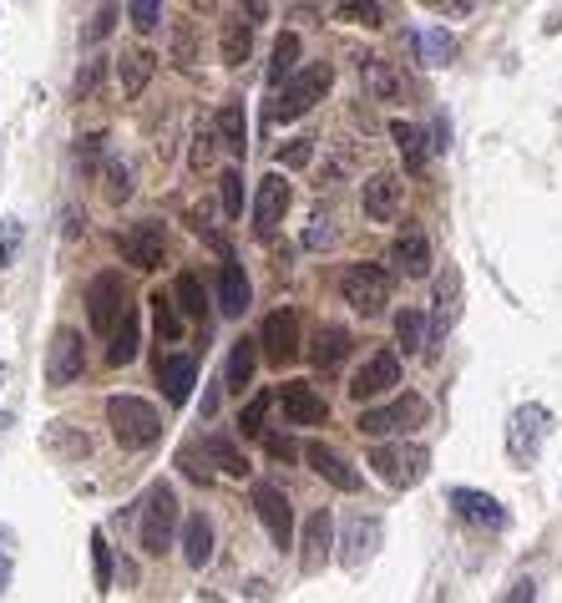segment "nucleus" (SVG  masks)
<instances>
[{
    "instance_id": "58",
    "label": "nucleus",
    "mask_w": 562,
    "mask_h": 603,
    "mask_svg": "<svg viewBox=\"0 0 562 603\" xmlns=\"http://www.w3.org/2000/svg\"><path fill=\"white\" fill-rule=\"evenodd\" d=\"M6 583H11V558L0 553V593H6Z\"/></svg>"
},
{
    "instance_id": "39",
    "label": "nucleus",
    "mask_w": 562,
    "mask_h": 603,
    "mask_svg": "<svg viewBox=\"0 0 562 603\" xmlns=\"http://www.w3.org/2000/svg\"><path fill=\"white\" fill-rule=\"evenodd\" d=\"M395 340H400V350H406V355L426 350V315L421 310H400L395 315Z\"/></svg>"
},
{
    "instance_id": "53",
    "label": "nucleus",
    "mask_w": 562,
    "mask_h": 603,
    "mask_svg": "<svg viewBox=\"0 0 562 603\" xmlns=\"http://www.w3.org/2000/svg\"><path fill=\"white\" fill-rule=\"evenodd\" d=\"M304 244H309V249H325V244H335V229H330L325 218H314V229L304 234Z\"/></svg>"
},
{
    "instance_id": "35",
    "label": "nucleus",
    "mask_w": 562,
    "mask_h": 603,
    "mask_svg": "<svg viewBox=\"0 0 562 603\" xmlns=\"http://www.w3.org/2000/svg\"><path fill=\"white\" fill-rule=\"evenodd\" d=\"M360 71H365V87H370L380 102H395V97H400V77H395V66H390V61L365 56V66H360Z\"/></svg>"
},
{
    "instance_id": "60",
    "label": "nucleus",
    "mask_w": 562,
    "mask_h": 603,
    "mask_svg": "<svg viewBox=\"0 0 562 603\" xmlns=\"http://www.w3.org/2000/svg\"><path fill=\"white\" fill-rule=\"evenodd\" d=\"M0 381H6V360H0Z\"/></svg>"
},
{
    "instance_id": "48",
    "label": "nucleus",
    "mask_w": 562,
    "mask_h": 603,
    "mask_svg": "<svg viewBox=\"0 0 562 603\" xmlns=\"http://www.w3.org/2000/svg\"><path fill=\"white\" fill-rule=\"evenodd\" d=\"M132 26H137L142 36L163 26V0H132Z\"/></svg>"
},
{
    "instance_id": "15",
    "label": "nucleus",
    "mask_w": 562,
    "mask_h": 603,
    "mask_svg": "<svg viewBox=\"0 0 562 603\" xmlns=\"http://www.w3.org/2000/svg\"><path fill=\"white\" fill-rule=\"evenodd\" d=\"M259 345H264V355H269L274 365H289V360L299 355V315H294V310H274V315L264 320Z\"/></svg>"
},
{
    "instance_id": "13",
    "label": "nucleus",
    "mask_w": 562,
    "mask_h": 603,
    "mask_svg": "<svg viewBox=\"0 0 562 603\" xmlns=\"http://www.w3.org/2000/svg\"><path fill=\"white\" fill-rule=\"evenodd\" d=\"M390 386H400V360H395L390 350H375V355L355 370L350 396H355V401H375V396H385Z\"/></svg>"
},
{
    "instance_id": "23",
    "label": "nucleus",
    "mask_w": 562,
    "mask_h": 603,
    "mask_svg": "<svg viewBox=\"0 0 562 603\" xmlns=\"http://www.w3.org/2000/svg\"><path fill=\"white\" fill-rule=\"evenodd\" d=\"M203 462L218 467L223 477H249V457H244V451H238V441L223 436V431H208V436H203Z\"/></svg>"
},
{
    "instance_id": "5",
    "label": "nucleus",
    "mask_w": 562,
    "mask_h": 603,
    "mask_svg": "<svg viewBox=\"0 0 562 603\" xmlns=\"http://www.w3.org/2000/svg\"><path fill=\"white\" fill-rule=\"evenodd\" d=\"M547 431H552V411H547V406H537V401L517 406L512 421H507V457H512L517 467H532L537 451H542V441H547Z\"/></svg>"
},
{
    "instance_id": "33",
    "label": "nucleus",
    "mask_w": 562,
    "mask_h": 603,
    "mask_svg": "<svg viewBox=\"0 0 562 603\" xmlns=\"http://www.w3.org/2000/svg\"><path fill=\"white\" fill-rule=\"evenodd\" d=\"M390 137H395V147H400V158H406V168L421 173V168H426V132L411 127V122H390Z\"/></svg>"
},
{
    "instance_id": "14",
    "label": "nucleus",
    "mask_w": 562,
    "mask_h": 603,
    "mask_svg": "<svg viewBox=\"0 0 562 603\" xmlns=\"http://www.w3.org/2000/svg\"><path fill=\"white\" fill-rule=\"evenodd\" d=\"M163 249H168V239H163V223H132L127 229V239H122V254H127V264L132 269H142V274H152L157 264H163Z\"/></svg>"
},
{
    "instance_id": "17",
    "label": "nucleus",
    "mask_w": 562,
    "mask_h": 603,
    "mask_svg": "<svg viewBox=\"0 0 562 603\" xmlns=\"http://www.w3.org/2000/svg\"><path fill=\"white\" fill-rule=\"evenodd\" d=\"M304 462L319 472V477H325L330 487H340V492H360V472L340 457V451L335 446H325V441H309L304 446Z\"/></svg>"
},
{
    "instance_id": "31",
    "label": "nucleus",
    "mask_w": 562,
    "mask_h": 603,
    "mask_svg": "<svg viewBox=\"0 0 562 603\" xmlns=\"http://www.w3.org/2000/svg\"><path fill=\"white\" fill-rule=\"evenodd\" d=\"M416 56L421 66H446L456 56V36L446 26H431V31H416Z\"/></svg>"
},
{
    "instance_id": "44",
    "label": "nucleus",
    "mask_w": 562,
    "mask_h": 603,
    "mask_svg": "<svg viewBox=\"0 0 562 603\" xmlns=\"http://www.w3.org/2000/svg\"><path fill=\"white\" fill-rule=\"evenodd\" d=\"M92 563H97L92 583H97V593H107V588H112V548H107V533H92Z\"/></svg>"
},
{
    "instance_id": "7",
    "label": "nucleus",
    "mask_w": 562,
    "mask_h": 603,
    "mask_svg": "<svg viewBox=\"0 0 562 603\" xmlns=\"http://www.w3.org/2000/svg\"><path fill=\"white\" fill-rule=\"evenodd\" d=\"M127 310V289H122V274H97L92 289H87V320L97 335H112L117 320Z\"/></svg>"
},
{
    "instance_id": "46",
    "label": "nucleus",
    "mask_w": 562,
    "mask_h": 603,
    "mask_svg": "<svg viewBox=\"0 0 562 603\" xmlns=\"http://www.w3.org/2000/svg\"><path fill=\"white\" fill-rule=\"evenodd\" d=\"M264 416H269V396H254L244 411H238V431H244V436H264Z\"/></svg>"
},
{
    "instance_id": "32",
    "label": "nucleus",
    "mask_w": 562,
    "mask_h": 603,
    "mask_svg": "<svg viewBox=\"0 0 562 603\" xmlns=\"http://www.w3.org/2000/svg\"><path fill=\"white\" fill-rule=\"evenodd\" d=\"M345 355H350V330H340V325L319 330V340H314V350H309V360H314L319 370H335Z\"/></svg>"
},
{
    "instance_id": "9",
    "label": "nucleus",
    "mask_w": 562,
    "mask_h": 603,
    "mask_svg": "<svg viewBox=\"0 0 562 603\" xmlns=\"http://www.w3.org/2000/svg\"><path fill=\"white\" fill-rule=\"evenodd\" d=\"M380 548V517L370 512H345V527H340V563L345 568H365Z\"/></svg>"
},
{
    "instance_id": "55",
    "label": "nucleus",
    "mask_w": 562,
    "mask_h": 603,
    "mask_svg": "<svg viewBox=\"0 0 562 603\" xmlns=\"http://www.w3.org/2000/svg\"><path fill=\"white\" fill-rule=\"evenodd\" d=\"M264 446H269V457H284V462L299 457V446H294L289 436H269V431H264Z\"/></svg>"
},
{
    "instance_id": "12",
    "label": "nucleus",
    "mask_w": 562,
    "mask_h": 603,
    "mask_svg": "<svg viewBox=\"0 0 562 603\" xmlns=\"http://www.w3.org/2000/svg\"><path fill=\"white\" fill-rule=\"evenodd\" d=\"M289 178L284 173H269L264 183H259V198H254V234L259 239H269L279 223H284V213H289Z\"/></svg>"
},
{
    "instance_id": "22",
    "label": "nucleus",
    "mask_w": 562,
    "mask_h": 603,
    "mask_svg": "<svg viewBox=\"0 0 562 603\" xmlns=\"http://www.w3.org/2000/svg\"><path fill=\"white\" fill-rule=\"evenodd\" d=\"M456 315H461V274H456V269H446V274H441V284H436L431 340H446V335H451V325H456Z\"/></svg>"
},
{
    "instance_id": "49",
    "label": "nucleus",
    "mask_w": 562,
    "mask_h": 603,
    "mask_svg": "<svg viewBox=\"0 0 562 603\" xmlns=\"http://www.w3.org/2000/svg\"><path fill=\"white\" fill-rule=\"evenodd\" d=\"M309 158H314V137H294V142L279 147V163L284 168H309Z\"/></svg>"
},
{
    "instance_id": "56",
    "label": "nucleus",
    "mask_w": 562,
    "mask_h": 603,
    "mask_svg": "<svg viewBox=\"0 0 562 603\" xmlns=\"http://www.w3.org/2000/svg\"><path fill=\"white\" fill-rule=\"evenodd\" d=\"M507 598H517V603H522V598H537V583H532V578H522V583H512V593H507Z\"/></svg>"
},
{
    "instance_id": "38",
    "label": "nucleus",
    "mask_w": 562,
    "mask_h": 603,
    "mask_svg": "<svg viewBox=\"0 0 562 603\" xmlns=\"http://www.w3.org/2000/svg\"><path fill=\"white\" fill-rule=\"evenodd\" d=\"M147 305H152V325H157V335H163V340H178V335H183L178 299H173V294H163V289H157V294L147 299Z\"/></svg>"
},
{
    "instance_id": "47",
    "label": "nucleus",
    "mask_w": 562,
    "mask_h": 603,
    "mask_svg": "<svg viewBox=\"0 0 562 603\" xmlns=\"http://www.w3.org/2000/svg\"><path fill=\"white\" fill-rule=\"evenodd\" d=\"M102 71H107V61H87L82 71H76V102H92V97H97Z\"/></svg>"
},
{
    "instance_id": "42",
    "label": "nucleus",
    "mask_w": 562,
    "mask_h": 603,
    "mask_svg": "<svg viewBox=\"0 0 562 603\" xmlns=\"http://www.w3.org/2000/svg\"><path fill=\"white\" fill-rule=\"evenodd\" d=\"M340 21H355V26H385V16H380V6L375 0H340Z\"/></svg>"
},
{
    "instance_id": "25",
    "label": "nucleus",
    "mask_w": 562,
    "mask_h": 603,
    "mask_svg": "<svg viewBox=\"0 0 562 603\" xmlns=\"http://www.w3.org/2000/svg\"><path fill=\"white\" fill-rule=\"evenodd\" d=\"M390 264H400V274H411V279H426V269H431V244H426V234L421 229H406L395 239V249H390Z\"/></svg>"
},
{
    "instance_id": "16",
    "label": "nucleus",
    "mask_w": 562,
    "mask_h": 603,
    "mask_svg": "<svg viewBox=\"0 0 562 603\" xmlns=\"http://www.w3.org/2000/svg\"><path fill=\"white\" fill-rule=\"evenodd\" d=\"M330 548H335V517L330 512H314L304 522V543H299V568L304 573H319L330 563Z\"/></svg>"
},
{
    "instance_id": "40",
    "label": "nucleus",
    "mask_w": 562,
    "mask_h": 603,
    "mask_svg": "<svg viewBox=\"0 0 562 603\" xmlns=\"http://www.w3.org/2000/svg\"><path fill=\"white\" fill-rule=\"evenodd\" d=\"M46 441H51V451H61V457H87V451H92L87 431H82V436H71V431H66V421H56Z\"/></svg>"
},
{
    "instance_id": "1",
    "label": "nucleus",
    "mask_w": 562,
    "mask_h": 603,
    "mask_svg": "<svg viewBox=\"0 0 562 603\" xmlns=\"http://www.w3.org/2000/svg\"><path fill=\"white\" fill-rule=\"evenodd\" d=\"M107 426H112L122 451H142V446H152L157 436H163V416H157V406L142 401V396H112L107 401Z\"/></svg>"
},
{
    "instance_id": "10",
    "label": "nucleus",
    "mask_w": 562,
    "mask_h": 603,
    "mask_svg": "<svg viewBox=\"0 0 562 603\" xmlns=\"http://www.w3.org/2000/svg\"><path fill=\"white\" fill-rule=\"evenodd\" d=\"M254 512H259V522L269 527L274 548H289V543H294V507H289V497H284L274 482H259V487H254Z\"/></svg>"
},
{
    "instance_id": "20",
    "label": "nucleus",
    "mask_w": 562,
    "mask_h": 603,
    "mask_svg": "<svg viewBox=\"0 0 562 603\" xmlns=\"http://www.w3.org/2000/svg\"><path fill=\"white\" fill-rule=\"evenodd\" d=\"M279 406H284V416L294 421V426H319L330 416V406L319 401L304 381H284V391H279Z\"/></svg>"
},
{
    "instance_id": "59",
    "label": "nucleus",
    "mask_w": 562,
    "mask_h": 603,
    "mask_svg": "<svg viewBox=\"0 0 562 603\" xmlns=\"http://www.w3.org/2000/svg\"><path fill=\"white\" fill-rule=\"evenodd\" d=\"M193 6H218V0H193Z\"/></svg>"
},
{
    "instance_id": "36",
    "label": "nucleus",
    "mask_w": 562,
    "mask_h": 603,
    "mask_svg": "<svg viewBox=\"0 0 562 603\" xmlns=\"http://www.w3.org/2000/svg\"><path fill=\"white\" fill-rule=\"evenodd\" d=\"M107 360L112 365H132L137 360V315L132 310H122V320L112 330V345H107Z\"/></svg>"
},
{
    "instance_id": "45",
    "label": "nucleus",
    "mask_w": 562,
    "mask_h": 603,
    "mask_svg": "<svg viewBox=\"0 0 562 603\" xmlns=\"http://www.w3.org/2000/svg\"><path fill=\"white\" fill-rule=\"evenodd\" d=\"M173 61H178V66H193V61H198V36H193L188 21L173 26Z\"/></svg>"
},
{
    "instance_id": "57",
    "label": "nucleus",
    "mask_w": 562,
    "mask_h": 603,
    "mask_svg": "<svg viewBox=\"0 0 562 603\" xmlns=\"http://www.w3.org/2000/svg\"><path fill=\"white\" fill-rule=\"evenodd\" d=\"M269 16V0H249V21H264Z\"/></svg>"
},
{
    "instance_id": "43",
    "label": "nucleus",
    "mask_w": 562,
    "mask_h": 603,
    "mask_svg": "<svg viewBox=\"0 0 562 603\" xmlns=\"http://www.w3.org/2000/svg\"><path fill=\"white\" fill-rule=\"evenodd\" d=\"M102 178H107V198H112V203H127V198H132V168H127V163L112 158V163L102 168Z\"/></svg>"
},
{
    "instance_id": "21",
    "label": "nucleus",
    "mask_w": 562,
    "mask_h": 603,
    "mask_svg": "<svg viewBox=\"0 0 562 603\" xmlns=\"http://www.w3.org/2000/svg\"><path fill=\"white\" fill-rule=\"evenodd\" d=\"M193 381H198V365L193 355H168V360H157V386H163V396L173 406H183L193 396Z\"/></svg>"
},
{
    "instance_id": "51",
    "label": "nucleus",
    "mask_w": 562,
    "mask_h": 603,
    "mask_svg": "<svg viewBox=\"0 0 562 603\" xmlns=\"http://www.w3.org/2000/svg\"><path fill=\"white\" fill-rule=\"evenodd\" d=\"M213 153H218V132H213V127H198V132H193V168H208Z\"/></svg>"
},
{
    "instance_id": "24",
    "label": "nucleus",
    "mask_w": 562,
    "mask_h": 603,
    "mask_svg": "<svg viewBox=\"0 0 562 603\" xmlns=\"http://www.w3.org/2000/svg\"><path fill=\"white\" fill-rule=\"evenodd\" d=\"M249 299H254V289H249V274L238 269L233 259L223 264V274H218V310L228 315V320H238L249 310Z\"/></svg>"
},
{
    "instance_id": "19",
    "label": "nucleus",
    "mask_w": 562,
    "mask_h": 603,
    "mask_svg": "<svg viewBox=\"0 0 562 603\" xmlns=\"http://www.w3.org/2000/svg\"><path fill=\"white\" fill-rule=\"evenodd\" d=\"M360 203H365V218H370V223H390V218L400 213V178H395V173H375V178L365 183Z\"/></svg>"
},
{
    "instance_id": "4",
    "label": "nucleus",
    "mask_w": 562,
    "mask_h": 603,
    "mask_svg": "<svg viewBox=\"0 0 562 603\" xmlns=\"http://www.w3.org/2000/svg\"><path fill=\"white\" fill-rule=\"evenodd\" d=\"M370 467L390 487H416L426 477V467H431V451L416 446V441H385V446L370 451Z\"/></svg>"
},
{
    "instance_id": "41",
    "label": "nucleus",
    "mask_w": 562,
    "mask_h": 603,
    "mask_svg": "<svg viewBox=\"0 0 562 603\" xmlns=\"http://www.w3.org/2000/svg\"><path fill=\"white\" fill-rule=\"evenodd\" d=\"M218 193H223V213H228V218L244 213V173H238V168H228V173L218 178Z\"/></svg>"
},
{
    "instance_id": "28",
    "label": "nucleus",
    "mask_w": 562,
    "mask_h": 603,
    "mask_svg": "<svg viewBox=\"0 0 562 603\" xmlns=\"http://www.w3.org/2000/svg\"><path fill=\"white\" fill-rule=\"evenodd\" d=\"M208 558H213V522L203 512H193V517H183V563L203 568Z\"/></svg>"
},
{
    "instance_id": "37",
    "label": "nucleus",
    "mask_w": 562,
    "mask_h": 603,
    "mask_svg": "<svg viewBox=\"0 0 562 603\" xmlns=\"http://www.w3.org/2000/svg\"><path fill=\"white\" fill-rule=\"evenodd\" d=\"M173 299H178V310H183L188 320H203V315H208V294H203L198 274H178V284H173Z\"/></svg>"
},
{
    "instance_id": "26",
    "label": "nucleus",
    "mask_w": 562,
    "mask_h": 603,
    "mask_svg": "<svg viewBox=\"0 0 562 603\" xmlns=\"http://www.w3.org/2000/svg\"><path fill=\"white\" fill-rule=\"evenodd\" d=\"M152 71H157V56H152L147 46H132V51H122V61H117V82H122V97H142V87L152 82Z\"/></svg>"
},
{
    "instance_id": "11",
    "label": "nucleus",
    "mask_w": 562,
    "mask_h": 603,
    "mask_svg": "<svg viewBox=\"0 0 562 603\" xmlns=\"http://www.w3.org/2000/svg\"><path fill=\"white\" fill-rule=\"evenodd\" d=\"M426 421V401L421 396H400L380 411H365L360 416V431L365 436H395V431H406V426H421Z\"/></svg>"
},
{
    "instance_id": "2",
    "label": "nucleus",
    "mask_w": 562,
    "mask_h": 603,
    "mask_svg": "<svg viewBox=\"0 0 562 603\" xmlns=\"http://www.w3.org/2000/svg\"><path fill=\"white\" fill-rule=\"evenodd\" d=\"M173 527H178V492L168 482H152L147 497H142V527H137L142 553L147 558H163L173 548Z\"/></svg>"
},
{
    "instance_id": "54",
    "label": "nucleus",
    "mask_w": 562,
    "mask_h": 603,
    "mask_svg": "<svg viewBox=\"0 0 562 603\" xmlns=\"http://www.w3.org/2000/svg\"><path fill=\"white\" fill-rule=\"evenodd\" d=\"M16 244H21V223H16V218H6V239H0V264H11Z\"/></svg>"
},
{
    "instance_id": "34",
    "label": "nucleus",
    "mask_w": 562,
    "mask_h": 603,
    "mask_svg": "<svg viewBox=\"0 0 562 603\" xmlns=\"http://www.w3.org/2000/svg\"><path fill=\"white\" fill-rule=\"evenodd\" d=\"M299 71V36L294 31H284L279 41H274V61H269V87H284L289 77Z\"/></svg>"
},
{
    "instance_id": "52",
    "label": "nucleus",
    "mask_w": 562,
    "mask_h": 603,
    "mask_svg": "<svg viewBox=\"0 0 562 603\" xmlns=\"http://www.w3.org/2000/svg\"><path fill=\"white\" fill-rule=\"evenodd\" d=\"M102 142H107V132H87V137H82V147H76V158H82V168H92V163L102 158Z\"/></svg>"
},
{
    "instance_id": "27",
    "label": "nucleus",
    "mask_w": 562,
    "mask_h": 603,
    "mask_svg": "<svg viewBox=\"0 0 562 603\" xmlns=\"http://www.w3.org/2000/svg\"><path fill=\"white\" fill-rule=\"evenodd\" d=\"M213 132H218V147H228L233 158H244V147H249L244 102H223V107H218V117H213Z\"/></svg>"
},
{
    "instance_id": "29",
    "label": "nucleus",
    "mask_w": 562,
    "mask_h": 603,
    "mask_svg": "<svg viewBox=\"0 0 562 603\" xmlns=\"http://www.w3.org/2000/svg\"><path fill=\"white\" fill-rule=\"evenodd\" d=\"M249 51H254V21H244V16L223 21V36H218V56H223V66H244Z\"/></svg>"
},
{
    "instance_id": "8",
    "label": "nucleus",
    "mask_w": 562,
    "mask_h": 603,
    "mask_svg": "<svg viewBox=\"0 0 562 603\" xmlns=\"http://www.w3.org/2000/svg\"><path fill=\"white\" fill-rule=\"evenodd\" d=\"M87 370V350H82V335L76 330H56L51 345H46V386H71L76 375Z\"/></svg>"
},
{
    "instance_id": "3",
    "label": "nucleus",
    "mask_w": 562,
    "mask_h": 603,
    "mask_svg": "<svg viewBox=\"0 0 562 603\" xmlns=\"http://www.w3.org/2000/svg\"><path fill=\"white\" fill-rule=\"evenodd\" d=\"M330 82H335L330 61H314V66L294 71V77L284 82V92L274 97V107H269V122H294V117H304L314 102H325Z\"/></svg>"
},
{
    "instance_id": "30",
    "label": "nucleus",
    "mask_w": 562,
    "mask_h": 603,
    "mask_svg": "<svg viewBox=\"0 0 562 603\" xmlns=\"http://www.w3.org/2000/svg\"><path fill=\"white\" fill-rule=\"evenodd\" d=\"M254 365H259V340H233L228 365H223V386L228 391H244L254 381Z\"/></svg>"
},
{
    "instance_id": "18",
    "label": "nucleus",
    "mask_w": 562,
    "mask_h": 603,
    "mask_svg": "<svg viewBox=\"0 0 562 603\" xmlns=\"http://www.w3.org/2000/svg\"><path fill=\"white\" fill-rule=\"evenodd\" d=\"M451 507H456L466 522H476V527H492V533H502V527H507V507H502L492 492L456 487V492H451Z\"/></svg>"
},
{
    "instance_id": "50",
    "label": "nucleus",
    "mask_w": 562,
    "mask_h": 603,
    "mask_svg": "<svg viewBox=\"0 0 562 603\" xmlns=\"http://www.w3.org/2000/svg\"><path fill=\"white\" fill-rule=\"evenodd\" d=\"M112 26H117V6L107 0V6H97V16H92V26H87V46L107 41V36H112Z\"/></svg>"
},
{
    "instance_id": "6",
    "label": "nucleus",
    "mask_w": 562,
    "mask_h": 603,
    "mask_svg": "<svg viewBox=\"0 0 562 603\" xmlns=\"http://www.w3.org/2000/svg\"><path fill=\"white\" fill-rule=\"evenodd\" d=\"M340 294H345V305L360 310V315H385V305H390V274L380 264H350L345 279H340Z\"/></svg>"
}]
</instances>
